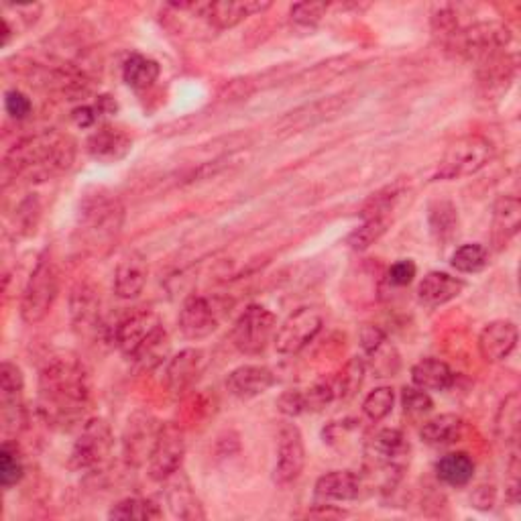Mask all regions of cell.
I'll list each match as a JSON object with an SVG mask.
<instances>
[{"label":"cell","instance_id":"10","mask_svg":"<svg viewBox=\"0 0 521 521\" xmlns=\"http://www.w3.org/2000/svg\"><path fill=\"white\" fill-rule=\"evenodd\" d=\"M186 456V436L184 430L173 424H161L155 446L149 454L147 469L153 481H167L171 475H176L182 469Z\"/></svg>","mask_w":521,"mask_h":521},{"label":"cell","instance_id":"31","mask_svg":"<svg viewBox=\"0 0 521 521\" xmlns=\"http://www.w3.org/2000/svg\"><path fill=\"white\" fill-rule=\"evenodd\" d=\"M519 426H521V399L519 393L513 391L499 405L495 416V434L503 444L517 448Z\"/></svg>","mask_w":521,"mask_h":521},{"label":"cell","instance_id":"5","mask_svg":"<svg viewBox=\"0 0 521 521\" xmlns=\"http://www.w3.org/2000/svg\"><path fill=\"white\" fill-rule=\"evenodd\" d=\"M57 292H60V275H57L53 259L45 253L37 261L23 289V300H21L23 322L31 326L43 322L53 308Z\"/></svg>","mask_w":521,"mask_h":521},{"label":"cell","instance_id":"44","mask_svg":"<svg viewBox=\"0 0 521 521\" xmlns=\"http://www.w3.org/2000/svg\"><path fill=\"white\" fill-rule=\"evenodd\" d=\"M328 13V3H320V0H310V3H298L289 11V17L300 27H314L318 25Z\"/></svg>","mask_w":521,"mask_h":521},{"label":"cell","instance_id":"49","mask_svg":"<svg viewBox=\"0 0 521 521\" xmlns=\"http://www.w3.org/2000/svg\"><path fill=\"white\" fill-rule=\"evenodd\" d=\"M385 344H387V336L379 326H373V324L363 326L361 346H363V351H365L367 357H373L375 353H379Z\"/></svg>","mask_w":521,"mask_h":521},{"label":"cell","instance_id":"6","mask_svg":"<svg viewBox=\"0 0 521 521\" xmlns=\"http://www.w3.org/2000/svg\"><path fill=\"white\" fill-rule=\"evenodd\" d=\"M511 31L499 21H483L471 27H462L446 45L456 49L460 55L485 64L509 45Z\"/></svg>","mask_w":521,"mask_h":521},{"label":"cell","instance_id":"9","mask_svg":"<svg viewBox=\"0 0 521 521\" xmlns=\"http://www.w3.org/2000/svg\"><path fill=\"white\" fill-rule=\"evenodd\" d=\"M275 330H277L275 314L265 306L253 304L235 322L230 340H233L235 349L241 355L259 357L261 353H265L269 342L275 338Z\"/></svg>","mask_w":521,"mask_h":521},{"label":"cell","instance_id":"28","mask_svg":"<svg viewBox=\"0 0 521 521\" xmlns=\"http://www.w3.org/2000/svg\"><path fill=\"white\" fill-rule=\"evenodd\" d=\"M436 475L444 485L465 487L475 477V460L467 452H450L436 462Z\"/></svg>","mask_w":521,"mask_h":521},{"label":"cell","instance_id":"46","mask_svg":"<svg viewBox=\"0 0 521 521\" xmlns=\"http://www.w3.org/2000/svg\"><path fill=\"white\" fill-rule=\"evenodd\" d=\"M277 410H279L283 416H289V418H296V416L306 414L304 391H300V389H289V391L281 393L279 399H277Z\"/></svg>","mask_w":521,"mask_h":521},{"label":"cell","instance_id":"8","mask_svg":"<svg viewBox=\"0 0 521 521\" xmlns=\"http://www.w3.org/2000/svg\"><path fill=\"white\" fill-rule=\"evenodd\" d=\"M112 430L104 418H90L82 424L72 448V467L78 471H102L112 456Z\"/></svg>","mask_w":521,"mask_h":521},{"label":"cell","instance_id":"14","mask_svg":"<svg viewBox=\"0 0 521 521\" xmlns=\"http://www.w3.org/2000/svg\"><path fill=\"white\" fill-rule=\"evenodd\" d=\"M163 328V322L157 312L153 310H139L127 316L114 332V342H117L119 351L133 359L143 346Z\"/></svg>","mask_w":521,"mask_h":521},{"label":"cell","instance_id":"25","mask_svg":"<svg viewBox=\"0 0 521 521\" xmlns=\"http://www.w3.org/2000/svg\"><path fill=\"white\" fill-rule=\"evenodd\" d=\"M165 499H167V505L171 509V513L180 517V519H190V521H196V519H204L206 513L188 481V477L178 471L176 475H171L167 479V489H165Z\"/></svg>","mask_w":521,"mask_h":521},{"label":"cell","instance_id":"39","mask_svg":"<svg viewBox=\"0 0 521 521\" xmlns=\"http://www.w3.org/2000/svg\"><path fill=\"white\" fill-rule=\"evenodd\" d=\"M169 355V336L165 332V328H161L145 346L143 349L133 357V361L145 369V371H153L155 367H159L165 357Z\"/></svg>","mask_w":521,"mask_h":521},{"label":"cell","instance_id":"18","mask_svg":"<svg viewBox=\"0 0 521 521\" xmlns=\"http://www.w3.org/2000/svg\"><path fill=\"white\" fill-rule=\"evenodd\" d=\"M271 3H259V0H218V3H202L206 21L214 31L233 29L245 19L263 13Z\"/></svg>","mask_w":521,"mask_h":521},{"label":"cell","instance_id":"45","mask_svg":"<svg viewBox=\"0 0 521 521\" xmlns=\"http://www.w3.org/2000/svg\"><path fill=\"white\" fill-rule=\"evenodd\" d=\"M334 399H336V393H334L332 379H324V381L314 383L312 387H308V389L304 391L306 414H308V412H320V410H324L326 405L332 403Z\"/></svg>","mask_w":521,"mask_h":521},{"label":"cell","instance_id":"13","mask_svg":"<svg viewBox=\"0 0 521 521\" xmlns=\"http://www.w3.org/2000/svg\"><path fill=\"white\" fill-rule=\"evenodd\" d=\"M161 424L149 412H135L123 432V456L129 467H141L149 460Z\"/></svg>","mask_w":521,"mask_h":521},{"label":"cell","instance_id":"40","mask_svg":"<svg viewBox=\"0 0 521 521\" xmlns=\"http://www.w3.org/2000/svg\"><path fill=\"white\" fill-rule=\"evenodd\" d=\"M489 265V251L483 245H462L452 255V267L460 273H479Z\"/></svg>","mask_w":521,"mask_h":521},{"label":"cell","instance_id":"17","mask_svg":"<svg viewBox=\"0 0 521 521\" xmlns=\"http://www.w3.org/2000/svg\"><path fill=\"white\" fill-rule=\"evenodd\" d=\"M208 359L206 353L200 349H186L180 355L173 357L167 363L165 369V385L171 393H186L190 391L198 379L202 377V373L206 371Z\"/></svg>","mask_w":521,"mask_h":521},{"label":"cell","instance_id":"4","mask_svg":"<svg viewBox=\"0 0 521 521\" xmlns=\"http://www.w3.org/2000/svg\"><path fill=\"white\" fill-rule=\"evenodd\" d=\"M123 222L125 208L114 196L98 192L84 198L80 208V233L86 241V247H108L119 237Z\"/></svg>","mask_w":521,"mask_h":521},{"label":"cell","instance_id":"19","mask_svg":"<svg viewBox=\"0 0 521 521\" xmlns=\"http://www.w3.org/2000/svg\"><path fill=\"white\" fill-rule=\"evenodd\" d=\"M149 277L147 257L139 251H131L121 257L117 269H114V296L121 300H135L143 294Z\"/></svg>","mask_w":521,"mask_h":521},{"label":"cell","instance_id":"37","mask_svg":"<svg viewBox=\"0 0 521 521\" xmlns=\"http://www.w3.org/2000/svg\"><path fill=\"white\" fill-rule=\"evenodd\" d=\"M23 475L25 465L19 446L11 440H5L3 446H0V483H3L5 489H11L21 483Z\"/></svg>","mask_w":521,"mask_h":521},{"label":"cell","instance_id":"21","mask_svg":"<svg viewBox=\"0 0 521 521\" xmlns=\"http://www.w3.org/2000/svg\"><path fill=\"white\" fill-rule=\"evenodd\" d=\"M519 332L517 326L509 320L489 322L479 336V351L487 363L505 361L517 346Z\"/></svg>","mask_w":521,"mask_h":521},{"label":"cell","instance_id":"35","mask_svg":"<svg viewBox=\"0 0 521 521\" xmlns=\"http://www.w3.org/2000/svg\"><path fill=\"white\" fill-rule=\"evenodd\" d=\"M163 511L153 499L143 497H127L112 505L108 511V519H137V521H155L161 519Z\"/></svg>","mask_w":521,"mask_h":521},{"label":"cell","instance_id":"3","mask_svg":"<svg viewBox=\"0 0 521 521\" xmlns=\"http://www.w3.org/2000/svg\"><path fill=\"white\" fill-rule=\"evenodd\" d=\"M367 473L375 475L383 489H393L410 465V442L401 430H377L365 444Z\"/></svg>","mask_w":521,"mask_h":521},{"label":"cell","instance_id":"22","mask_svg":"<svg viewBox=\"0 0 521 521\" xmlns=\"http://www.w3.org/2000/svg\"><path fill=\"white\" fill-rule=\"evenodd\" d=\"M275 385V375L271 369L261 365H243L230 371L226 377V389L239 399H253L263 395Z\"/></svg>","mask_w":521,"mask_h":521},{"label":"cell","instance_id":"51","mask_svg":"<svg viewBox=\"0 0 521 521\" xmlns=\"http://www.w3.org/2000/svg\"><path fill=\"white\" fill-rule=\"evenodd\" d=\"M98 117H100V112H98L96 106H78V108L72 112L74 123H76L78 127H82V129H88V127L96 125Z\"/></svg>","mask_w":521,"mask_h":521},{"label":"cell","instance_id":"30","mask_svg":"<svg viewBox=\"0 0 521 521\" xmlns=\"http://www.w3.org/2000/svg\"><path fill=\"white\" fill-rule=\"evenodd\" d=\"M412 381L424 391H446L454 385V371L440 359H422L412 369Z\"/></svg>","mask_w":521,"mask_h":521},{"label":"cell","instance_id":"23","mask_svg":"<svg viewBox=\"0 0 521 521\" xmlns=\"http://www.w3.org/2000/svg\"><path fill=\"white\" fill-rule=\"evenodd\" d=\"M133 147V139L123 131L112 125H104L98 131H94L86 143L88 153L102 163H114L121 161L129 155Z\"/></svg>","mask_w":521,"mask_h":521},{"label":"cell","instance_id":"24","mask_svg":"<svg viewBox=\"0 0 521 521\" xmlns=\"http://www.w3.org/2000/svg\"><path fill=\"white\" fill-rule=\"evenodd\" d=\"M363 491V479L353 471H332L316 481L314 495L322 503L355 501Z\"/></svg>","mask_w":521,"mask_h":521},{"label":"cell","instance_id":"48","mask_svg":"<svg viewBox=\"0 0 521 521\" xmlns=\"http://www.w3.org/2000/svg\"><path fill=\"white\" fill-rule=\"evenodd\" d=\"M41 214V206L37 202V198H27L19 210H17V220H19V233H31L37 226Z\"/></svg>","mask_w":521,"mask_h":521},{"label":"cell","instance_id":"16","mask_svg":"<svg viewBox=\"0 0 521 521\" xmlns=\"http://www.w3.org/2000/svg\"><path fill=\"white\" fill-rule=\"evenodd\" d=\"M220 324L218 308L204 296H192L184 302L180 312V330L188 340H202L216 332Z\"/></svg>","mask_w":521,"mask_h":521},{"label":"cell","instance_id":"34","mask_svg":"<svg viewBox=\"0 0 521 521\" xmlns=\"http://www.w3.org/2000/svg\"><path fill=\"white\" fill-rule=\"evenodd\" d=\"M405 190H408V186H405V182H401V180H397L395 184L379 190L377 194H373L365 202V206L361 210V218L363 220H369V218H387V220H391V212L397 206V202L403 198Z\"/></svg>","mask_w":521,"mask_h":521},{"label":"cell","instance_id":"32","mask_svg":"<svg viewBox=\"0 0 521 521\" xmlns=\"http://www.w3.org/2000/svg\"><path fill=\"white\" fill-rule=\"evenodd\" d=\"M74 324L80 328H94L100 318V298L90 283H80L70 298Z\"/></svg>","mask_w":521,"mask_h":521},{"label":"cell","instance_id":"7","mask_svg":"<svg viewBox=\"0 0 521 521\" xmlns=\"http://www.w3.org/2000/svg\"><path fill=\"white\" fill-rule=\"evenodd\" d=\"M493 157V145L481 135H467L452 143L438 163L436 180H460L475 176Z\"/></svg>","mask_w":521,"mask_h":521},{"label":"cell","instance_id":"36","mask_svg":"<svg viewBox=\"0 0 521 521\" xmlns=\"http://www.w3.org/2000/svg\"><path fill=\"white\" fill-rule=\"evenodd\" d=\"M367 373V365L363 359L353 357L349 363H346L334 377H332V385H334V393L336 399H351L353 395H357V391L363 385Z\"/></svg>","mask_w":521,"mask_h":521},{"label":"cell","instance_id":"15","mask_svg":"<svg viewBox=\"0 0 521 521\" xmlns=\"http://www.w3.org/2000/svg\"><path fill=\"white\" fill-rule=\"evenodd\" d=\"M23 389L25 379L21 369L5 361L0 365V405H3V424L7 432H19L25 424Z\"/></svg>","mask_w":521,"mask_h":521},{"label":"cell","instance_id":"38","mask_svg":"<svg viewBox=\"0 0 521 521\" xmlns=\"http://www.w3.org/2000/svg\"><path fill=\"white\" fill-rule=\"evenodd\" d=\"M389 222L391 220H387V218L363 220V224L359 228H355L349 237H346V245H349L353 251H367L371 245H375L387 233Z\"/></svg>","mask_w":521,"mask_h":521},{"label":"cell","instance_id":"43","mask_svg":"<svg viewBox=\"0 0 521 521\" xmlns=\"http://www.w3.org/2000/svg\"><path fill=\"white\" fill-rule=\"evenodd\" d=\"M401 405L405 416L410 418H422L434 410L432 397L420 387H405L401 391Z\"/></svg>","mask_w":521,"mask_h":521},{"label":"cell","instance_id":"2","mask_svg":"<svg viewBox=\"0 0 521 521\" xmlns=\"http://www.w3.org/2000/svg\"><path fill=\"white\" fill-rule=\"evenodd\" d=\"M76 157V145L68 135L57 131H45L17 143L5 157L7 180L45 182L64 173Z\"/></svg>","mask_w":521,"mask_h":521},{"label":"cell","instance_id":"29","mask_svg":"<svg viewBox=\"0 0 521 521\" xmlns=\"http://www.w3.org/2000/svg\"><path fill=\"white\" fill-rule=\"evenodd\" d=\"M462 436H465V420L456 414L436 416L420 430V438L430 446H448L458 442Z\"/></svg>","mask_w":521,"mask_h":521},{"label":"cell","instance_id":"47","mask_svg":"<svg viewBox=\"0 0 521 521\" xmlns=\"http://www.w3.org/2000/svg\"><path fill=\"white\" fill-rule=\"evenodd\" d=\"M5 110L9 112L11 119H17V121H23L27 119L31 110H33V104L29 100L27 94H23L21 90H9L5 94Z\"/></svg>","mask_w":521,"mask_h":521},{"label":"cell","instance_id":"26","mask_svg":"<svg viewBox=\"0 0 521 521\" xmlns=\"http://www.w3.org/2000/svg\"><path fill=\"white\" fill-rule=\"evenodd\" d=\"M462 289H465V281L462 279L442 271H432L420 281L418 298L428 308H440L456 300L462 294Z\"/></svg>","mask_w":521,"mask_h":521},{"label":"cell","instance_id":"41","mask_svg":"<svg viewBox=\"0 0 521 521\" xmlns=\"http://www.w3.org/2000/svg\"><path fill=\"white\" fill-rule=\"evenodd\" d=\"M428 218H430L432 233L440 241H446V239H450L456 233L458 214H456V208L450 202H436L430 208V216Z\"/></svg>","mask_w":521,"mask_h":521},{"label":"cell","instance_id":"20","mask_svg":"<svg viewBox=\"0 0 521 521\" xmlns=\"http://www.w3.org/2000/svg\"><path fill=\"white\" fill-rule=\"evenodd\" d=\"M344 102H346V96H330L326 100L306 104L294 112L285 114L275 129L279 135H289V133H298L302 129L314 127L326 119L336 117V112L342 110Z\"/></svg>","mask_w":521,"mask_h":521},{"label":"cell","instance_id":"11","mask_svg":"<svg viewBox=\"0 0 521 521\" xmlns=\"http://www.w3.org/2000/svg\"><path fill=\"white\" fill-rule=\"evenodd\" d=\"M324 326V318L316 308H298L289 314L275 330V351L279 355H298L318 336Z\"/></svg>","mask_w":521,"mask_h":521},{"label":"cell","instance_id":"42","mask_svg":"<svg viewBox=\"0 0 521 521\" xmlns=\"http://www.w3.org/2000/svg\"><path fill=\"white\" fill-rule=\"evenodd\" d=\"M393 405H395V391L391 387H377L365 397L363 414L371 422H381L393 412Z\"/></svg>","mask_w":521,"mask_h":521},{"label":"cell","instance_id":"33","mask_svg":"<svg viewBox=\"0 0 521 521\" xmlns=\"http://www.w3.org/2000/svg\"><path fill=\"white\" fill-rule=\"evenodd\" d=\"M161 74V68L155 60L141 53H133L127 57L123 66V78L133 90H147L151 88Z\"/></svg>","mask_w":521,"mask_h":521},{"label":"cell","instance_id":"50","mask_svg":"<svg viewBox=\"0 0 521 521\" xmlns=\"http://www.w3.org/2000/svg\"><path fill=\"white\" fill-rule=\"evenodd\" d=\"M416 271H418V269H416V263H414V261L401 259V261H397V263L391 265L387 277H389V281H391L393 285L405 287V285H410V283L414 281Z\"/></svg>","mask_w":521,"mask_h":521},{"label":"cell","instance_id":"27","mask_svg":"<svg viewBox=\"0 0 521 521\" xmlns=\"http://www.w3.org/2000/svg\"><path fill=\"white\" fill-rule=\"evenodd\" d=\"M521 224V202L515 196H501L493 206V243L501 249L517 233Z\"/></svg>","mask_w":521,"mask_h":521},{"label":"cell","instance_id":"12","mask_svg":"<svg viewBox=\"0 0 521 521\" xmlns=\"http://www.w3.org/2000/svg\"><path fill=\"white\" fill-rule=\"evenodd\" d=\"M304 465H306V448H304L302 432L294 424H285L279 430L273 481L279 487L292 485L294 481L300 479Z\"/></svg>","mask_w":521,"mask_h":521},{"label":"cell","instance_id":"1","mask_svg":"<svg viewBox=\"0 0 521 521\" xmlns=\"http://www.w3.org/2000/svg\"><path fill=\"white\" fill-rule=\"evenodd\" d=\"M37 412L47 426L72 430L86 422L92 401L88 369L74 355L53 357L39 373Z\"/></svg>","mask_w":521,"mask_h":521}]
</instances>
